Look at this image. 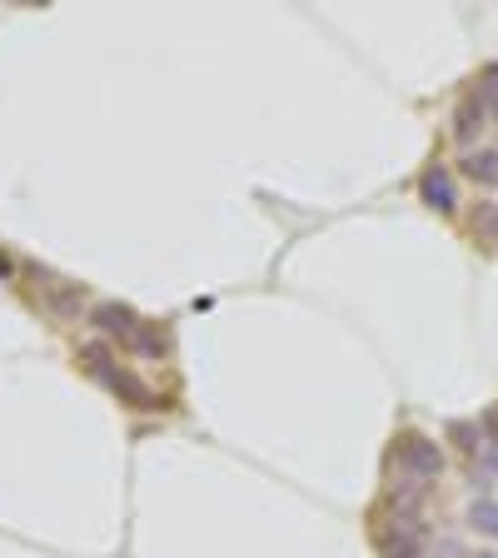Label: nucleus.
<instances>
[{
	"label": "nucleus",
	"instance_id": "nucleus-1",
	"mask_svg": "<svg viewBox=\"0 0 498 558\" xmlns=\"http://www.w3.org/2000/svg\"><path fill=\"white\" fill-rule=\"evenodd\" d=\"M81 364H85V374H90L95 384H105V389L120 399V404H130V409H170V404H165V395H155V389L139 379L135 369H125V364L116 360L110 339H85V344H81Z\"/></svg>",
	"mask_w": 498,
	"mask_h": 558
},
{
	"label": "nucleus",
	"instance_id": "nucleus-2",
	"mask_svg": "<svg viewBox=\"0 0 498 558\" xmlns=\"http://www.w3.org/2000/svg\"><path fill=\"white\" fill-rule=\"evenodd\" d=\"M394 464H399V474L418 478V484H439L444 449H439V439H429V434H404V439L394 444Z\"/></svg>",
	"mask_w": 498,
	"mask_h": 558
},
{
	"label": "nucleus",
	"instance_id": "nucleus-3",
	"mask_svg": "<svg viewBox=\"0 0 498 558\" xmlns=\"http://www.w3.org/2000/svg\"><path fill=\"white\" fill-rule=\"evenodd\" d=\"M374 548H379V558H424V548H429V523L394 519V513H389V523L374 534Z\"/></svg>",
	"mask_w": 498,
	"mask_h": 558
},
{
	"label": "nucleus",
	"instance_id": "nucleus-4",
	"mask_svg": "<svg viewBox=\"0 0 498 558\" xmlns=\"http://www.w3.org/2000/svg\"><path fill=\"white\" fill-rule=\"evenodd\" d=\"M418 199L439 215H453L459 209V180H453L449 165H429V170L418 174Z\"/></svg>",
	"mask_w": 498,
	"mask_h": 558
},
{
	"label": "nucleus",
	"instance_id": "nucleus-5",
	"mask_svg": "<svg viewBox=\"0 0 498 558\" xmlns=\"http://www.w3.org/2000/svg\"><path fill=\"white\" fill-rule=\"evenodd\" d=\"M90 325H95V335L100 339L125 344V335L139 325V314L130 310V304H120V300H100V304H90Z\"/></svg>",
	"mask_w": 498,
	"mask_h": 558
},
{
	"label": "nucleus",
	"instance_id": "nucleus-6",
	"mask_svg": "<svg viewBox=\"0 0 498 558\" xmlns=\"http://www.w3.org/2000/svg\"><path fill=\"white\" fill-rule=\"evenodd\" d=\"M424 504H429V484H418L409 474H399L394 484L384 488V509L394 519H424Z\"/></svg>",
	"mask_w": 498,
	"mask_h": 558
},
{
	"label": "nucleus",
	"instance_id": "nucleus-7",
	"mask_svg": "<svg viewBox=\"0 0 498 558\" xmlns=\"http://www.w3.org/2000/svg\"><path fill=\"white\" fill-rule=\"evenodd\" d=\"M484 130H488V110L478 105V95L469 90L464 100L453 105V140H459L464 150H478V140H484Z\"/></svg>",
	"mask_w": 498,
	"mask_h": 558
},
{
	"label": "nucleus",
	"instance_id": "nucleus-8",
	"mask_svg": "<svg viewBox=\"0 0 498 558\" xmlns=\"http://www.w3.org/2000/svg\"><path fill=\"white\" fill-rule=\"evenodd\" d=\"M459 174L478 190H498V145H478V150L459 155Z\"/></svg>",
	"mask_w": 498,
	"mask_h": 558
},
{
	"label": "nucleus",
	"instance_id": "nucleus-9",
	"mask_svg": "<svg viewBox=\"0 0 498 558\" xmlns=\"http://www.w3.org/2000/svg\"><path fill=\"white\" fill-rule=\"evenodd\" d=\"M120 349H125V354H135V360H150L155 364V360H165V354H170V339H165V329L155 325V319H139V325L125 335V344H120Z\"/></svg>",
	"mask_w": 498,
	"mask_h": 558
},
{
	"label": "nucleus",
	"instance_id": "nucleus-10",
	"mask_svg": "<svg viewBox=\"0 0 498 558\" xmlns=\"http://www.w3.org/2000/svg\"><path fill=\"white\" fill-rule=\"evenodd\" d=\"M46 304L56 319H75V314L85 310V284H75V279H56L50 275V284H46Z\"/></svg>",
	"mask_w": 498,
	"mask_h": 558
},
{
	"label": "nucleus",
	"instance_id": "nucleus-11",
	"mask_svg": "<svg viewBox=\"0 0 498 558\" xmlns=\"http://www.w3.org/2000/svg\"><path fill=\"white\" fill-rule=\"evenodd\" d=\"M449 439L459 444V449L474 459V453H484L488 449V439H484V429H478V418H453L449 424Z\"/></svg>",
	"mask_w": 498,
	"mask_h": 558
},
{
	"label": "nucleus",
	"instance_id": "nucleus-12",
	"mask_svg": "<svg viewBox=\"0 0 498 558\" xmlns=\"http://www.w3.org/2000/svg\"><path fill=\"white\" fill-rule=\"evenodd\" d=\"M469 529H474V534H484V538H498V499H494V494L469 504Z\"/></svg>",
	"mask_w": 498,
	"mask_h": 558
},
{
	"label": "nucleus",
	"instance_id": "nucleus-13",
	"mask_svg": "<svg viewBox=\"0 0 498 558\" xmlns=\"http://www.w3.org/2000/svg\"><path fill=\"white\" fill-rule=\"evenodd\" d=\"M474 95H478V105H484V110H488V120H494V125H498V65H484V70H478Z\"/></svg>",
	"mask_w": 498,
	"mask_h": 558
},
{
	"label": "nucleus",
	"instance_id": "nucleus-14",
	"mask_svg": "<svg viewBox=\"0 0 498 558\" xmlns=\"http://www.w3.org/2000/svg\"><path fill=\"white\" fill-rule=\"evenodd\" d=\"M474 234H484V240H488V234H498V205L478 209V215H474Z\"/></svg>",
	"mask_w": 498,
	"mask_h": 558
},
{
	"label": "nucleus",
	"instance_id": "nucleus-15",
	"mask_svg": "<svg viewBox=\"0 0 498 558\" xmlns=\"http://www.w3.org/2000/svg\"><path fill=\"white\" fill-rule=\"evenodd\" d=\"M484 474H494V478H498V439L484 449Z\"/></svg>",
	"mask_w": 498,
	"mask_h": 558
},
{
	"label": "nucleus",
	"instance_id": "nucleus-16",
	"mask_svg": "<svg viewBox=\"0 0 498 558\" xmlns=\"http://www.w3.org/2000/svg\"><path fill=\"white\" fill-rule=\"evenodd\" d=\"M0 275H5V279H11V275H15V259H11V255H5V250H0Z\"/></svg>",
	"mask_w": 498,
	"mask_h": 558
},
{
	"label": "nucleus",
	"instance_id": "nucleus-17",
	"mask_svg": "<svg viewBox=\"0 0 498 558\" xmlns=\"http://www.w3.org/2000/svg\"><path fill=\"white\" fill-rule=\"evenodd\" d=\"M474 558H498V554H474Z\"/></svg>",
	"mask_w": 498,
	"mask_h": 558
},
{
	"label": "nucleus",
	"instance_id": "nucleus-18",
	"mask_svg": "<svg viewBox=\"0 0 498 558\" xmlns=\"http://www.w3.org/2000/svg\"><path fill=\"white\" fill-rule=\"evenodd\" d=\"M424 558H429V554H424Z\"/></svg>",
	"mask_w": 498,
	"mask_h": 558
}]
</instances>
